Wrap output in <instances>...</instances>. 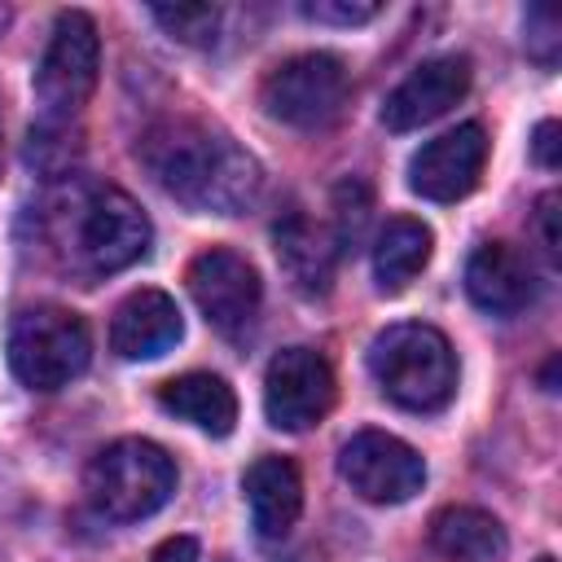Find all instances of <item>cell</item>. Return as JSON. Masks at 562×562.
Segmentation results:
<instances>
[{
	"instance_id": "cell-1",
	"label": "cell",
	"mask_w": 562,
	"mask_h": 562,
	"mask_svg": "<svg viewBox=\"0 0 562 562\" xmlns=\"http://www.w3.org/2000/svg\"><path fill=\"white\" fill-rule=\"evenodd\" d=\"M136 154L167 198L202 215H237L263 189L259 162L228 132H215L193 119L149 127Z\"/></svg>"
},
{
	"instance_id": "cell-2",
	"label": "cell",
	"mask_w": 562,
	"mask_h": 562,
	"mask_svg": "<svg viewBox=\"0 0 562 562\" xmlns=\"http://www.w3.org/2000/svg\"><path fill=\"white\" fill-rule=\"evenodd\" d=\"M369 373L400 408L430 413L457 391V356L430 325H391L369 342Z\"/></svg>"
},
{
	"instance_id": "cell-3",
	"label": "cell",
	"mask_w": 562,
	"mask_h": 562,
	"mask_svg": "<svg viewBox=\"0 0 562 562\" xmlns=\"http://www.w3.org/2000/svg\"><path fill=\"white\" fill-rule=\"evenodd\" d=\"M83 492L97 514L114 522H136L171 501L176 461L149 439H119L88 461Z\"/></svg>"
},
{
	"instance_id": "cell-4",
	"label": "cell",
	"mask_w": 562,
	"mask_h": 562,
	"mask_svg": "<svg viewBox=\"0 0 562 562\" xmlns=\"http://www.w3.org/2000/svg\"><path fill=\"white\" fill-rule=\"evenodd\" d=\"M88 325L66 307H26L9 329V364L22 386L57 391L88 369Z\"/></svg>"
},
{
	"instance_id": "cell-5",
	"label": "cell",
	"mask_w": 562,
	"mask_h": 562,
	"mask_svg": "<svg viewBox=\"0 0 562 562\" xmlns=\"http://www.w3.org/2000/svg\"><path fill=\"white\" fill-rule=\"evenodd\" d=\"M351 92L347 66L334 53H299L272 66L259 83V105L290 127H325L342 114Z\"/></svg>"
},
{
	"instance_id": "cell-6",
	"label": "cell",
	"mask_w": 562,
	"mask_h": 562,
	"mask_svg": "<svg viewBox=\"0 0 562 562\" xmlns=\"http://www.w3.org/2000/svg\"><path fill=\"white\" fill-rule=\"evenodd\" d=\"M101 70V40L88 13H61L53 26V40L35 66V101L44 110V123H70L79 105L92 97Z\"/></svg>"
},
{
	"instance_id": "cell-7",
	"label": "cell",
	"mask_w": 562,
	"mask_h": 562,
	"mask_svg": "<svg viewBox=\"0 0 562 562\" xmlns=\"http://www.w3.org/2000/svg\"><path fill=\"white\" fill-rule=\"evenodd\" d=\"M149 250V220L123 189H88L75 202V259L88 272H119Z\"/></svg>"
},
{
	"instance_id": "cell-8",
	"label": "cell",
	"mask_w": 562,
	"mask_h": 562,
	"mask_svg": "<svg viewBox=\"0 0 562 562\" xmlns=\"http://www.w3.org/2000/svg\"><path fill=\"white\" fill-rule=\"evenodd\" d=\"M338 474L351 483V492H360L373 505H400V501L417 496L426 483L422 457L386 430L351 435L338 452Z\"/></svg>"
},
{
	"instance_id": "cell-9",
	"label": "cell",
	"mask_w": 562,
	"mask_h": 562,
	"mask_svg": "<svg viewBox=\"0 0 562 562\" xmlns=\"http://www.w3.org/2000/svg\"><path fill=\"white\" fill-rule=\"evenodd\" d=\"M334 404V373L321 351L285 347L272 356L263 378V413L277 430H307Z\"/></svg>"
},
{
	"instance_id": "cell-10",
	"label": "cell",
	"mask_w": 562,
	"mask_h": 562,
	"mask_svg": "<svg viewBox=\"0 0 562 562\" xmlns=\"http://www.w3.org/2000/svg\"><path fill=\"white\" fill-rule=\"evenodd\" d=\"M189 294L206 325L233 338L259 312V272L237 250L211 246L189 263Z\"/></svg>"
},
{
	"instance_id": "cell-11",
	"label": "cell",
	"mask_w": 562,
	"mask_h": 562,
	"mask_svg": "<svg viewBox=\"0 0 562 562\" xmlns=\"http://www.w3.org/2000/svg\"><path fill=\"white\" fill-rule=\"evenodd\" d=\"M487 162V136L479 123H461L435 140H426L408 162L413 193L430 202H457L479 184V171Z\"/></svg>"
},
{
	"instance_id": "cell-12",
	"label": "cell",
	"mask_w": 562,
	"mask_h": 562,
	"mask_svg": "<svg viewBox=\"0 0 562 562\" xmlns=\"http://www.w3.org/2000/svg\"><path fill=\"white\" fill-rule=\"evenodd\" d=\"M470 57L448 53V57H430L422 61L382 105V123L391 132H413L439 114H448L465 92H470Z\"/></svg>"
},
{
	"instance_id": "cell-13",
	"label": "cell",
	"mask_w": 562,
	"mask_h": 562,
	"mask_svg": "<svg viewBox=\"0 0 562 562\" xmlns=\"http://www.w3.org/2000/svg\"><path fill=\"white\" fill-rule=\"evenodd\" d=\"M465 294L492 312V316H514L531 303L536 294V272L527 255L509 241H483L470 263H465Z\"/></svg>"
},
{
	"instance_id": "cell-14",
	"label": "cell",
	"mask_w": 562,
	"mask_h": 562,
	"mask_svg": "<svg viewBox=\"0 0 562 562\" xmlns=\"http://www.w3.org/2000/svg\"><path fill=\"white\" fill-rule=\"evenodd\" d=\"M184 334L180 307L171 294L162 290H136L119 303L114 321H110V347L123 360H154L162 351H171Z\"/></svg>"
},
{
	"instance_id": "cell-15",
	"label": "cell",
	"mask_w": 562,
	"mask_h": 562,
	"mask_svg": "<svg viewBox=\"0 0 562 562\" xmlns=\"http://www.w3.org/2000/svg\"><path fill=\"white\" fill-rule=\"evenodd\" d=\"M272 241H277V263L290 277V285L307 299L329 294L334 281V241L321 224H312L303 211H290L272 224Z\"/></svg>"
},
{
	"instance_id": "cell-16",
	"label": "cell",
	"mask_w": 562,
	"mask_h": 562,
	"mask_svg": "<svg viewBox=\"0 0 562 562\" xmlns=\"http://www.w3.org/2000/svg\"><path fill=\"white\" fill-rule=\"evenodd\" d=\"M241 487H246L250 522L263 540H277L294 527V518L303 509V483H299V470L285 457H259L246 470Z\"/></svg>"
},
{
	"instance_id": "cell-17",
	"label": "cell",
	"mask_w": 562,
	"mask_h": 562,
	"mask_svg": "<svg viewBox=\"0 0 562 562\" xmlns=\"http://www.w3.org/2000/svg\"><path fill=\"white\" fill-rule=\"evenodd\" d=\"M158 404L184 422H193L206 435H228L237 422V400L233 386L215 373H180L158 386Z\"/></svg>"
},
{
	"instance_id": "cell-18",
	"label": "cell",
	"mask_w": 562,
	"mask_h": 562,
	"mask_svg": "<svg viewBox=\"0 0 562 562\" xmlns=\"http://www.w3.org/2000/svg\"><path fill=\"white\" fill-rule=\"evenodd\" d=\"M430 544L452 562H496L505 553V527L474 505H448L430 522Z\"/></svg>"
},
{
	"instance_id": "cell-19",
	"label": "cell",
	"mask_w": 562,
	"mask_h": 562,
	"mask_svg": "<svg viewBox=\"0 0 562 562\" xmlns=\"http://www.w3.org/2000/svg\"><path fill=\"white\" fill-rule=\"evenodd\" d=\"M430 259V228L422 220H408V215H395L386 220V228L378 233V246H373V272H378V285L386 294L404 290Z\"/></svg>"
},
{
	"instance_id": "cell-20",
	"label": "cell",
	"mask_w": 562,
	"mask_h": 562,
	"mask_svg": "<svg viewBox=\"0 0 562 562\" xmlns=\"http://www.w3.org/2000/svg\"><path fill=\"white\" fill-rule=\"evenodd\" d=\"M149 18L180 44H211L220 35V9L215 4H154Z\"/></svg>"
},
{
	"instance_id": "cell-21",
	"label": "cell",
	"mask_w": 562,
	"mask_h": 562,
	"mask_svg": "<svg viewBox=\"0 0 562 562\" xmlns=\"http://www.w3.org/2000/svg\"><path fill=\"white\" fill-rule=\"evenodd\" d=\"M79 154V140L66 145V123H40L31 127V145H26V162L40 171H57Z\"/></svg>"
},
{
	"instance_id": "cell-22",
	"label": "cell",
	"mask_w": 562,
	"mask_h": 562,
	"mask_svg": "<svg viewBox=\"0 0 562 562\" xmlns=\"http://www.w3.org/2000/svg\"><path fill=\"white\" fill-rule=\"evenodd\" d=\"M303 18L312 22H334V26H356V22H369L378 13L373 0H303L299 4Z\"/></svg>"
},
{
	"instance_id": "cell-23",
	"label": "cell",
	"mask_w": 562,
	"mask_h": 562,
	"mask_svg": "<svg viewBox=\"0 0 562 562\" xmlns=\"http://www.w3.org/2000/svg\"><path fill=\"white\" fill-rule=\"evenodd\" d=\"M527 22L540 26V31H527L531 53H536L544 66H553V48H558V18H553V9H527Z\"/></svg>"
},
{
	"instance_id": "cell-24",
	"label": "cell",
	"mask_w": 562,
	"mask_h": 562,
	"mask_svg": "<svg viewBox=\"0 0 562 562\" xmlns=\"http://www.w3.org/2000/svg\"><path fill=\"white\" fill-rule=\"evenodd\" d=\"M536 233L549 259H558V193H544L536 206Z\"/></svg>"
},
{
	"instance_id": "cell-25",
	"label": "cell",
	"mask_w": 562,
	"mask_h": 562,
	"mask_svg": "<svg viewBox=\"0 0 562 562\" xmlns=\"http://www.w3.org/2000/svg\"><path fill=\"white\" fill-rule=\"evenodd\" d=\"M531 154H536V162L540 167H558V123L553 119H544L540 127H536V136H531Z\"/></svg>"
},
{
	"instance_id": "cell-26",
	"label": "cell",
	"mask_w": 562,
	"mask_h": 562,
	"mask_svg": "<svg viewBox=\"0 0 562 562\" xmlns=\"http://www.w3.org/2000/svg\"><path fill=\"white\" fill-rule=\"evenodd\" d=\"M149 562H198V540L193 536H171L154 549Z\"/></svg>"
},
{
	"instance_id": "cell-27",
	"label": "cell",
	"mask_w": 562,
	"mask_h": 562,
	"mask_svg": "<svg viewBox=\"0 0 562 562\" xmlns=\"http://www.w3.org/2000/svg\"><path fill=\"white\" fill-rule=\"evenodd\" d=\"M540 562H553V558H540Z\"/></svg>"
}]
</instances>
